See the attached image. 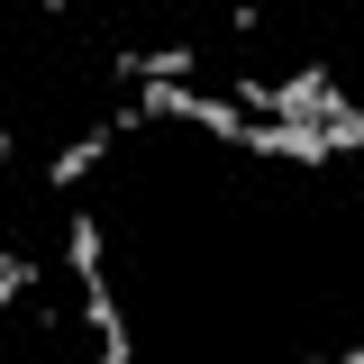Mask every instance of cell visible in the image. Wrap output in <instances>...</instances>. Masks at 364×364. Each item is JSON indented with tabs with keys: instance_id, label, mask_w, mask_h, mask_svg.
<instances>
[{
	"instance_id": "1",
	"label": "cell",
	"mask_w": 364,
	"mask_h": 364,
	"mask_svg": "<svg viewBox=\"0 0 364 364\" xmlns=\"http://www.w3.org/2000/svg\"><path fill=\"white\" fill-rule=\"evenodd\" d=\"M64 282H73V301H82L91 346H100L109 364H128V318H119V301H109V264H100V219H82V210H73V228H64Z\"/></svg>"
},
{
	"instance_id": "2",
	"label": "cell",
	"mask_w": 364,
	"mask_h": 364,
	"mask_svg": "<svg viewBox=\"0 0 364 364\" xmlns=\"http://www.w3.org/2000/svg\"><path fill=\"white\" fill-rule=\"evenodd\" d=\"M119 109H109V119H100V128H82V136H64V146H55V164H46V182H55V191H73V182L91 173V164H100V155H109V146H119Z\"/></svg>"
},
{
	"instance_id": "3",
	"label": "cell",
	"mask_w": 364,
	"mask_h": 364,
	"mask_svg": "<svg viewBox=\"0 0 364 364\" xmlns=\"http://www.w3.org/2000/svg\"><path fill=\"white\" fill-rule=\"evenodd\" d=\"M28 291H37V255H28V246H0V310L28 301Z\"/></svg>"
},
{
	"instance_id": "4",
	"label": "cell",
	"mask_w": 364,
	"mask_h": 364,
	"mask_svg": "<svg viewBox=\"0 0 364 364\" xmlns=\"http://www.w3.org/2000/svg\"><path fill=\"white\" fill-rule=\"evenodd\" d=\"M264 28V0H228V37H255Z\"/></svg>"
},
{
	"instance_id": "5",
	"label": "cell",
	"mask_w": 364,
	"mask_h": 364,
	"mask_svg": "<svg viewBox=\"0 0 364 364\" xmlns=\"http://www.w3.org/2000/svg\"><path fill=\"white\" fill-rule=\"evenodd\" d=\"M37 9H46V18H64V9H73V0H37Z\"/></svg>"
}]
</instances>
